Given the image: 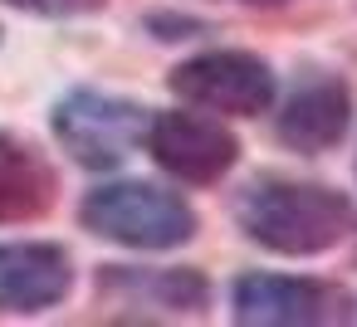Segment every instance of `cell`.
I'll use <instances>...</instances> for the list:
<instances>
[{
    "label": "cell",
    "instance_id": "cell-3",
    "mask_svg": "<svg viewBox=\"0 0 357 327\" xmlns=\"http://www.w3.org/2000/svg\"><path fill=\"white\" fill-rule=\"evenodd\" d=\"M147 132H152V113L132 98H108V93L79 88L54 103V137L89 171L123 166L147 142Z\"/></svg>",
    "mask_w": 357,
    "mask_h": 327
},
{
    "label": "cell",
    "instance_id": "cell-4",
    "mask_svg": "<svg viewBox=\"0 0 357 327\" xmlns=\"http://www.w3.org/2000/svg\"><path fill=\"white\" fill-rule=\"evenodd\" d=\"M172 93L186 98L191 108L206 113H230V118H259L274 103V74L264 59L240 54V49H215L196 54L172 74Z\"/></svg>",
    "mask_w": 357,
    "mask_h": 327
},
{
    "label": "cell",
    "instance_id": "cell-6",
    "mask_svg": "<svg viewBox=\"0 0 357 327\" xmlns=\"http://www.w3.org/2000/svg\"><path fill=\"white\" fill-rule=\"evenodd\" d=\"M235 322L245 327H303L342 317L347 298L318 278H284V273H245L230 293Z\"/></svg>",
    "mask_w": 357,
    "mask_h": 327
},
{
    "label": "cell",
    "instance_id": "cell-5",
    "mask_svg": "<svg viewBox=\"0 0 357 327\" xmlns=\"http://www.w3.org/2000/svg\"><path fill=\"white\" fill-rule=\"evenodd\" d=\"M147 147H152L157 166H167L176 181H191V186L220 181L240 157V142L230 137V127H220L215 118H201V113H157Z\"/></svg>",
    "mask_w": 357,
    "mask_h": 327
},
{
    "label": "cell",
    "instance_id": "cell-11",
    "mask_svg": "<svg viewBox=\"0 0 357 327\" xmlns=\"http://www.w3.org/2000/svg\"><path fill=\"white\" fill-rule=\"evenodd\" d=\"M250 6H279V0H250Z\"/></svg>",
    "mask_w": 357,
    "mask_h": 327
},
{
    "label": "cell",
    "instance_id": "cell-7",
    "mask_svg": "<svg viewBox=\"0 0 357 327\" xmlns=\"http://www.w3.org/2000/svg\"><path fill=\"white\" fill-rule=\"evenodd\" d=\"M74 283L69 254L45 239L0 244V308L10 312H45L54 308Z\"/></svg>",
    "mask_w": 357,
    "mask_h": 327
},
{
    "label": "cell",
    "instance_id": "cell-1",
    "mask_svg": "<svg viewBox=\"0 0 357 327\" xmlns=\"http://www.w3.org/2000/svg\"><path fill=\"white\" fill-rule=\"evenodd\" d=\"M240 230L274 254H323L357 230L347 196L303 181H255L235 205Z\"/></svg>",
    "mask_w": 357,
    "mask_h": 327
},
{
    "label": "cell",
    "instance_id": "cell-9",
    "mask_svg": "<svg viewBox=\"0 0 357 327\" xmlns=\"http://www.w3.org/2000/svg\"><path fill=\"white\" fill-rule=\"evenodd\" d=\"M54 191H59V181H54L50 161L35 147L15 142L10 132H0V225L45 215L54 205Z\"/></svg>",
    "mask_w": 357,
    "mask_h": 327
},
{
    "label": "cell",
    "instance_id": "cell-2",
    "mask_svg": "<svg viewBox=\"0 0 357 327\" xmlns=\"http://www.w3.org/2000/svg\"><path fill=\"white\" fill-rule=\"evenodd\" d=\"M84 230L128 249H176L196 234V215L176 191L147 181H113L84 200Z\"/></svg>",
    "mask_w": 357,
    "mask_h": 327
},
{
    "label": "cell",
    "instance_id": "cell-10",
    "mask_svg": "<svg viewBox=\"0 0 357 327\" xmlns=\"http://www.w3.org/2000/svg\"><path fill=\"white\" fill-rule=\"evenodd\" d=\"M6 6H15V10H25V15L64 20V15H89V10H98L103 0H6Z\"/></svg>",
    "mask_w": 357,
    "mask_h": 327
},
{
    "label": "cell",
    "instance_id": "cell-8",
    "mask_svg": "<svg viewBox=\"0 0 357 327\" xmlns=\"http://www.w3.org/2000/svg\"><path fill=\"white\" fill-rule=\"evenodd\" d=\"M347 122H352V93H347V83L333 79V74H313L284 103L279 137L294 152H328V147L342 142Z\"/></svg>",
    "mask_w": 357,
    "mask_h": 327
}]
</instances>
